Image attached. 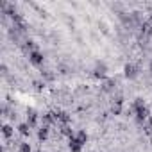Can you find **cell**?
Returning <instances> with one entry per match:
<instances>
[{"label":"cell","instance_id":"cell-1","mask_svg":"<svg viewBox=\"0 0 152 152\" xmlns=\"http://www.w3.org/2000/svg\"><path fill=\"white\" fill-rule=\"evenodd\" d=\"M106 73H107V66H106L104 63H97V66H95V70H93V75H95L97 79H104Z\"/></svg>","mask_w":152,"mask_h":152},{"label":"cell","instance_id":"cell-2","mask_svg":"<svg viewBox=\"0 0 152 152\" xmlns=\"http://www.w3.org/2000/svg\"><path fill=\"white\" fill-rule=\"evenodd\" d=\"M43 54L41 52H38V50H34V52H31L29 54V61L32 63V64H36V66H39V64H43Z\"/></svg>","mask_w":152,"mask_h":152},{"label":"cell","instance_id":"cell-3","mask_svg":"<svg viewBox=\"0 0 152 152\" xmlns=\"http://www.w3.org/2000/svg\"><path fill=\"white\" fill-rule=\"evenodd\" d=\"M148 115H150V111H148V107L147 106H143V107H140V109H136V120L141 124L143 120H147L148 118Z\"/></svg>","mask_w":152,"mask_h":152},{"label":"cell","instance_id":"cell-4","mask_svg":"<svg viewBox=\"0 0 152 152\" xmlns=\"http://www.w3.org/2000/svg\"><path fill=\"white\" fill-rule=\"evenodd\" d=\"M70 150L72 152H81L83 150V143L77 140V136H72L70 138Z\"/></svg>","mask_w":152,"mask_h":152},{"label":"cell","instance_id":"cell-5","mask_svg":"<svg viewBox=\"0 0 152 152\" xmlns=\"http://www.w3.org/2000/svg\"><path fill=\"white\" fill-rule=\"evenodd\" d=\"M124 72H125V77H129V79H134V77H138V68H136L134 64H125Z\"/></svg>","mask_w":152,"mask_h":152},{"label":"cell","instance_id":"cell-6","mask_svg":"<svg viewBox=\"0 0 152 152\" xmlns=\"http://www.w3.org/2000/svg\"><path fill=\"white\" fill-rule=\"evenodd\" d=\"M56 120H57L59 124H63V125H68V122H70V115L64 113V111H57V113H56Z\"/></svg>","mask_w":152,"mask_h":152},{"label":"cell","instance_id":"cell-7","mask_svg":"<svg viewBox=\"0 0 152 152\" xmlns=\"http://www.w3.org/2000/svg\"><path fill=\"white\" fill-rule=\"evenodd\" d=\"M36 122H38V115H36V111H34V109H29V111H27V124H29L31 127H34Z\"/></svg>","mask_w":152,"mask_h":152},{"label":"cell","instance_id":"cell-8","mask_svg":"<svg viewBox=\"0 0 152 152\" xmlns=\"http://www.w3.org/2000/svg\"><path fill=\"white\" fill-rule=\"evenodd\" d=\"M43 122H45V125H47V127H48L50 124L57 122V120H56V113H47V115H43Z\"/></svg>","mask_w":152,"mask_h":152},{"label":"cell","instance_id":"cell-9","mask_svg":"<svg viewBox=\"0 0 152 152\" xmlns=\"http://www.w3.org/2000/svg\"><path fill=\"white\" fill-rule=\"evenodd\" d=\"M23 50H25V52H29V54H31V52H34V50H36V43H34V41H31V39H29V41H25Z\"/></svg>","mask_w":152,"mask_h":152},{"label":"cell","instance_id":"cell-10","mask_svg":"<svg viewBox=\"0 0 152 152\" xmlns=\"http://www.w3.org/2000/svg\"><path fill=\"white\" fill-rule=\"evenodd\" d=\"M18 131H20L22 136H29V132H31V125H29V124H22V125L18 127Z\"/></svg>","mask_w":152,"mask_h":152},{"label":"cell","instance_id":"cell-11","mask_svg":"<svg viewBox=\"0 0 152 152\" xmlns=\"http://www.w3.org/2000/svg\"><path fill=\"white\" fill-rule=\"evenodd\" d=\"M38 138H39V140H47V138H48V127H47V125H43V127L38 131Z\"/></svg>","mask_w":152,"mask_h":152},{"label":"cell","instance_id":"cell-12","mask_svg":"<svg viewBox=\"0 0 152 152\" xmlns=\"http://www.w3.org/2000/svg\"><path fill=\"white\" fill-rule=\"evenodd\" d=\"M102 88H104L106 91H113V90H115V81H113V79H109V81H106Z\"/></svg>","mask_w":152,"mask_h":152},{"label":"cell","instance_id":"cell-13","mask_svg":"<svg viewBox=\"0 0 152 152\" xmlns=\"http://www.w3.org/2000/svg\"><path fill=\"white\" fill-rule=\"evenodd\" d=\"M2 132H4L6 138H11V136H13V127H11V125H4V127H2Z\"/></svg>","mask_w":152,"mask_h":152},{"label":"cell","instance_id":"cell-14","mask_svg":"<svg viewBox=\"0 0 152 152\" xmlns=\"http://www.w3.org/2000/svg\"><path fill=\"white\" fill-rule=\"evenodd\" d=\"M77 140H79V141H81V143L84 145V143L88 141V134H86L84 131H79V132H77Z\"/></svg>","mask_w":152,"mask_h":152},{"label":"cell","instance_id":"cell-15","mask_svg":"<svg viewBox=\"0 0 152 152\" xmlns=\"http://www.w3.org/2000/svg\"><path fill=\"white\" fill-rule=\"evenodd\" d=\"M61 132H63L64 136H68V138H72V136H73V132H72L70 125H63V127H61Z\"/></svg>","mask_w":152,"mask_h":152},{"label":"cell","instance_id":"cell-16","mask_svg":"<svg viewBox=\"0 0 152 152\" xmlns=\"http://www.w3.org/2000/svg\"><path fill=\"white\" fill-rule=\"evenodd\" d=\"M111 111H113V115H120L122 113V104H113V107H111Z\"/></svg>","mask_w":152,"mask_h":152},{"label":"cell","instance_id":"cell-17","mask_svg":"<svg viewBox=\"0 0 152 152\" xmlns=\"http://www.w3.org/2000/svg\"><path fill=\"white\" fill-rule=\"evenodd\" d=\"M132 106H134V109H140V107H143V106H145V104H143V99H136Z\"/></svg>","mask_w":152,"mask_h":152},{"label":"cell","instance_id":"cell-18","mask_svg":"<svg viewBox=\"0 0 152 152\" xmlns=\"http://www.w3.org/2000/svg\"><path fill=\"white\" fill-rule=\"evenodd\" d=\"M20 152H31L29 143H22V145H20Z\"/></svg>","mask_w":152,"mask_h":152},{"label":"cell","instance_id":"cell-19","mask_svg":"<svg viewBox=\"0 0 152 152\" xmlns=\"http://www.w3.org/2000/svg\"><path fill=\"white\" fill-rule=\"evenodd\" d=\"M145 131H147L148 134H152V120H148V122H147V125H145Z\"/></svg>","mask_w":152,"mask_h":152},{"label":"cell","instance_id":"cell-20","mask_svg":"<svg viewBox=\"0 0 152 152\" xmlns=\"http://www.w3.org/2000/svg\"><path fill=\"white\" fill-rule=\"evenodd\" d=\"M34 86H36V90H41L45 84H43V83H34Z\"/></svg>","mask_w":152,"mask_h":152},{"label":"cell","instance_id":"cell-21","mask_svg":"<svg viewBox=\"0 0 152 152\" xmlns=\"http://www.w3.org/2000/svg\"><path fill=\"white\" fill-rule=\"evenodd\" d=\"M150 73H152V61H150Z\"/></svg>","mask_w":152,"mask_h":152}]
</instances>
